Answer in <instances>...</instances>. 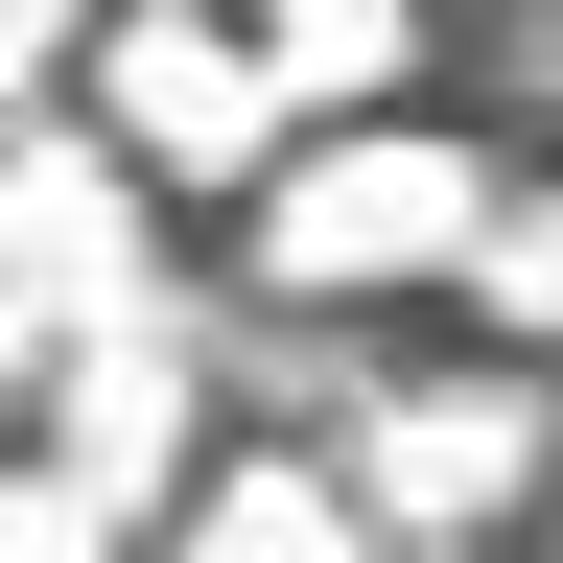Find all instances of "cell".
Returning a JSON list of instances; mask_svg holds the SVG:
<instances>
[{
    "instance_id": "8",
    "label": "cell",
    "mask_w": 563,
    "mask_h": 563,
    "mask_svg": "<svg viewBox=\"0 0 563 563\" xmlns=\"http://www.w3.org/2000/svg\"><path fill=\"white\" fill-rule=\"evenodd\" d=\"M446 282L493 306V352H563V188H540V165H493V211H470V258H446Z\"/></svg>"
},
{
    "instance_id": "4",
    "label": "cell",
    "mask_w": 563,
    "mask_h": 563,
    "mask_svg": "<svg viewBox=\"0 0 563 563\" xmlns=\"http://www.w3.org/2000/svg\"><path fill=\"white\" fill-rule=\"evenodd\" d=\"M352 493H376L399 540H446V517H517L540 493V376H422L352 422Z\"/></svg>"
},
{
    "instance_id": "9",
    "label": "cell",
    "mask_w": 563,
    "mask_h": 563,
    "mask_svg": "<svg viewBox=\"0 0 563 563\" xmlns=\"http://www.w3.org/2000/svg\"><path fill=\"white\" fill-rule=\"evenodd\" d=\"M70 47H95V0H0V118H47Z\"/></svg>"
},
{
    "instance_id": "5",
    "label": "cell",
    "mask_w": 563,
    "mask_h": 563,
    "mask_svg": "<svg viewBox=\"0 0 563 563\" xmlns=\"http://www.w3.org/2000/svg\"><path fill=\"white\" fill-rule=\"evenodd\" d=\"M47 446L95 470V493H165V470H188V376H165V329L70 306V329H47Z\"/></svg>"
},
{
    "instance_id": "6",
    "label": "cell",
    "mask_w": 563,
    "mask_h": 563,
    "mask_svg": "<svg viewBox=\"0 0 563 563\" xmlns=\"http://www.w3.org/2000/svg\"><path fill=\"white\" fill-rule=\"evenodd\" d=\"M188 540L211 563H329V540H376V493L306 470V446H235V470H188Z\"/></svg>"
},
{
    "instance_id": "10",
    "label": "cell",
    "mask_w": 563,
    "mask_h": 563,
    "mask_svg": "<svg viewBox=\"0 0 563 563\" xmlns=\"http://www.w3.org/2000/svg\"><path fill=\"white\" fill-rule=\"evenodd\" d=\"M540 517H563V446H540Z\"/></svg>"
},
{
    "instance_id": "7",
    "label": "cell",
    "mask_w": 563,
    "mask_h": 563,
    "mask_svg": "<svg viewBox=\"0 0 563 563\" xmlns=\"http://www.w3.org/2000/svg\"><path fill=\"white\" fill-rule=\"evenodd\" d=\"M258 70H282V118H352V95H399L422 70V0H235Z\"/></svg>"
},
{
    "instance_id": "3",
    "label": "cell",
    "mask_w": 563,
    "mask_h": 563,
    "mask_svg": "<svg viewBox=\"0 0 563 563\" xmlns=\"http://www.w3.org/2000/svg\"><path fill=\"white\" fill-rule=\"evenodd\" d=\"M118 258H141V165L95 118H0V306H118Z\"/></svg>"
},
{
    "instance_id": "2",
    "label": "cell",
    "mask_w": 563,
    "mask_h": 563,
    "mask_svg": "<svg viewBox=\"0 0 563 563\" xmlns=\"http://www.w3.org/2000/svg\"><path fill=\"white\" fill-rule=\"evenodd\" d=\"M95 141L141 188H258V141H282V70H258V24L235 0H95Z\"/></svg>"
},
{
    "instance_id": "1",
    "label": "cell",
    "mask_w": 563,
    "mask_h": 563,
    "mask_svg": "<svg viewBox=\"0 0 563 563\" xmlns=\"http://www.w3.org/2000/svg\"><path fill=\"white\" fill-rule=\"evenodd\" d=\"M470 211H493V141L399 118V95L258 141V282H282V306H422V282L470 258Z\"/></svg>"
}]
</instances>
